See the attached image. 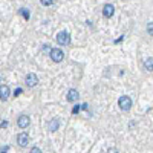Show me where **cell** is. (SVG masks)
<instances>
[{
    "mask_svg": "<svg viewBox=\"0 0 153 153\" xmlns=\"http://www.w3.org/2000/svg\"><path fill=\"white\" fill-rule=\"evenodd\" d=\"M144 68H146V71H149V72L153 71V58H152V57L146 58V61H144Z\"/></svg>",
    "mask_w": 153,
    "mask_h": 153,
    "instance_id": "obj_11",
    "label": "cell"
},
{
    "mask_svg": "<svg viewBox=\"0 0 153 153\" xmlns=\"http://www.w3.org/2000/svg\"><path fill=\"white\" fill-rule=\"evenodd\" d=\"M78 110H80V106H75V107H74V110H72V112H74V113H76V112H78Z\"/></svg>",
    "mask_w": 153,
    "mask_h": 153,
    "instance_id": "obj_17",
    "label": "cell"
},
{
    "mask_svg": "<svg viewBox=\"0 0 153 153\" xmlns=\"http://www.w3.org/2000/svg\"><path fill=\"white\" fill-rule=\"evenodd\" d=\"M25 81H26V86L34 87V86H37V83H38V76H37L35 74H28L26 78H25Z\"/></svg>",
    "mask_w": 153,
    "mask_h": 153,
    "instance_id": "obj_6",
    "label": "cell"
},
{
    "mask_svg": "<svg viewBox=\"0 0 153 153\" xmlns=\"http://www.w3.org/2000/svg\"><path fill=\"white\" fill-rule=\"evenodd\" d=\"M29 153H42V150H40V149H38V147H32Z\"/></svg>",
    "mask_w": 153,
    "mask_h": 153,
    "instance_id": "obj_15",
    "label": "cell"
},
{
    "mask_svg": "<svg viewBox=\"0 0 153 153\" xmlns=\"http://www.w3.org/2000/svg\"><path fill=\"white\" fill-rule=\"evenodd\" d=\"M113 12H115V6L113 5H110V3H106L104 6H103V16L104 17H112L113 16Z\"/></svg>",
    "mask_w": 153,
    "mask_h": 153,
    "instance_id": "obj_7",
    "label": "cell"
},
{
    "mask_svg": "<svg viewBox=\"0 0 153 153\" xmlns=\"http://www.w3.org/2000/svg\"><path fill=\"white\" fill-rule=\"evenodd\" d=\"M147 31H149V34H150V35L153 34V23H152V22L147 25Z\"/></svg>",
    "mask_w": 153,
    "mask_h": 153,
    "instance_id": "obj_13",
    "label": "cell"
},
{
    "mask_svg": "<svg viewBox=\"0 0 153 153\" xmlns=\"http://www.w3.org/2000/svg\"><path fill=\"white\" fill-rule=\"evenodd\" d=\"M29 124H31V118L28 117V115H20L19 120H17V126L20 127V129H26Z\"/></svg>",
    "mask_w": 153,
    "mask_h": 153,
    "instance_id": "obj_4",
    "label": "cell"
},
{
    "mask_svg": "<svg viewBox=\"0 0 153 153\" xmlns=\"http://www.w3.org/2000/svg\"><path fill=\"white\" fill-rule=\"evenodd\" d=\"M107 153H118V149H117V147H110V149L107 150Z\"/></svg>",
    "mask_w": 153,
    "mask_h": 153,
    "instance_id": "obj_16",
    "label": "cell"
},
{
    "mask_svg": "<svg viewBox=\"0 0 153 153\" xmlns=\"http://www.w3.org/2000/svg\"><path fill=\"white\" fill-rule=\"evenodd\" d=\"M40 2H42V5L49 6V5H52V3H54V0H40Z\"/></svg>",
    "mask_w": 153,
    "mask_h": 153,
    "instance_id": "obj_12",
    "label": "cell"
},
{
    "mask_svg": "<svg viewBox=\"0 0 153 153\" xmlns=\"http://www.w3.org/2000/svg\"><path fill=\"white\" fill-rule=\"evenodd\" d=\"M78 97H80V94H78L76 89H71V91L68 92V101H71V103H75V101L78 100Z\"/></svg>",
    "mask_w": 153,
    "mask_h": 153,
    "instance_id": "obj_9",
    "label": "cell"
},
{
    "mask_svg": "<svg viewBox=\"0 0 153 153\" xmlns=\"http://www.w3.org/2000/svg\"><path fill=\"white\" fill-rule=\"evenodd\" d=\"M57 43H58L60 46H68V45L71 43V35H69V32H66V31L58 32V34H57Z\"/></svg>",
    "mask_w": 153,
    "mask_h": 153,
    "instance_id": "obj_2",
    "label": "cell"
},
{
    "mask_svg": "<svg viewBox=\"0 0 153 153\" xmlns=\"http://www.w3.org/2000/svg\"><path fill=\"white\" fill-rule=\"evenodd\" d=\"M9 97V87L6 84H0V100L6 101Z\"/></svg>",
    "mask_w": 153,
    "mask_h": 153,
    "instance_id": "obj_8",
    "label": "cell"
},
{
    "mask_svg": "<svg viewBox=\"0 0 153 153\" xmlns=\"http://www.w3.org/2000/svg\"><path fill=\"white\" fill-rule=\"evenodd\" d=\"M118 106H120V109L124 110V112L130 110V107H132V100H130V97H127V95L120 97V100H118Z\"/></svg>",
    "mask_w": 153,
    "mask_h": 153,
    "instance_id": "obj_1",
    "label": "cell"
},
{
    "mask_svg": "<svg viewBox=\"0 0 153 153\" xmlns=\"http://www.w3.org/2000/svg\"><path fill=\"white\" fill-rule=\"evenodd\" d=\"M17 143H19L20 147H26L28 143H29V135H28V133H25V132L19 133V136H17Z\"/></svg>",
    "mask_w": 153,
    "mask_h": 153,
    "instance_id": "obj_5",
    "label": "cell"
},
{
    "mask_svg": "<svg viewBox=\"0 0 153 153\" xmlns=\"http://www.w3.org/2000/svg\"><path fill=\"white\" fill-rule=\"evenodd\" d=\"M6 150H8V147H6V149H3V150H2V152H0V153H6Z\"/></svg>",
    "mask_w": 153,
    "mask_h": 153,
    "instance_id": "obj_19",
    "label": "cell"
},
{
    "mask_svg": "<svg viewBox=\"0 0 153 153\" xmlns=\"http://www.w3.org/2000/svg\"><path fill=\"white\" fill-rule=\"evenodd\" d=\"M6 126H8V123H6V121H5V123H0V127H6Z\"/></svg>",
    "mask_w": 153,
    "mask_h": 153,
    "instance_id": "obj_18",
    "label": "cell"
},
{
    "mask_svg": "<svg viewBox=\"0 0 153 153\" xmlns=\"http://www.w3.org/2000/svg\"><path fill=\"white\" fill-rule=\"evenodd\" d=\"M20 12L25 16V19H29V11H26V9H20Z\"/></svg>",
    "mask_w": 153,
    "mask_h": 153,
    "instance_id": "obj_14",
    "label": "cell"
},
{
    "mask_svg": "<svg viewBox=\"0 0 153 153\" xmlns=\"http://www.w3.org/2000/svg\"><path fill=\"white\" fill-rule=\"evenodd\" d=\"M58 127H60V120H58V118H54L52 121L48 124L49 132H57V130H58Z\"/></svg>",
    "mask_w": 153,
    "mask_h": 153,
    "instance_id": "obj_10",
    "label": "cell"
},
{
    "mask_svg": "<svg viewBox=\"0 0 153 153\" xmlns=\"http://www.w3.org/2000/svg\"><path fill=\"white\" fill-rule=\"evenodd\" d=\"M49 55H51V58H52V61H55V63H60V61H63V58H65V54H63V51L58 49V48L51 49Z\"/></svg>",
    "mask_w": 153,
    "mask_h": 153,
    "instance_id": "obj_3",
    "label": "cell"
},
{
    "mask_svg": "<svg viewBox=\"0 0 153 153\" xmlns=\"http://www.w3.org/2000/svg\"><path fill=\"white\" fill-rule=\"evenodd\" d=\"M0 83H2V76H0Z\"/></svg>",
    "mask_w": 153,
    "mask_h": 153,
    "instance_id": "obj_20",
    "label": "cell"
}]
</instances>
